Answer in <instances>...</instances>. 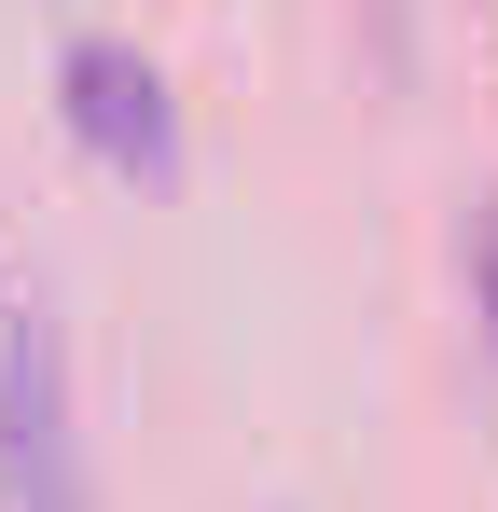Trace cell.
Listing matches in <instances>:
<instances>
[{
    "label": "cell",
    "mask_w": 498,
    "mask_h": 512,
    "mask_svg": "<svg viewBox=\"0 0 498 512\" xmlns=\"http://www.w3.org/2000/svg\"><path fill=\"white\" fill-rule=\"evenodd\" d=\"M485 319H498V250H485Z\"/></svg>",
    "instance_id": "2"
},
{
    "label": "cell",
    "mask_w": 498,
    "mask_h": 512,
    "mask_svg": "<svg viewBox=\"0 0 498 512\" xmlns=\"http://www.w3.org/2000/svg\"><path fill=\"white\" fill-rule=\"evenodd\" d=\"M70 111H83V139H97L111 167H166V84L125 42H83L70 56Z\"/></svg>",
    "instance_id": "1"
}]
</instances>
